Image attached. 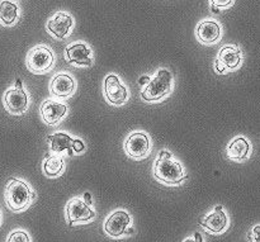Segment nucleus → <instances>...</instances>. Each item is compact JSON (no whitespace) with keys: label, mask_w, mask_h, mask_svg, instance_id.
I'll return each instance as SVG.
<instances>
[{"label":"nucleus","mask_w":260,"mask_h":242,"mask_svg":"<svg viewBox=\"0 0 260 242\" xmlns=\"http://www.w3.org/2000/svg\"><path fill=\"white\" fill-rule=\"evenodd\" d=\"M152 174L157 182L167 185H179L187 179L182 164L173 159L172 152L162 150L152 166Z\"/></svg>","instance_id":"nucleus-1"},{"label":"nucleus","mask_w":260,"mask_h":242,"mask_svg":"<svg viewBox=\"0 0 260 242\" xmlns=\"http://www.w3.org/2000/svg\"><path fill=\"white\" fill-rule=\"evenodd\" d=\"M36 193L25 182L15 178H10L5 185V204L12 212L19 213L27 210L33 203Z\"/></svg>","instance_id":"nucleus-2"},{"label":"nucleus","mask_w":260,"mask_h":242,"mask_svg":"<svg viewBox=\"0 0 260 242\" xmlns=\"http://www.w3.org/2000/svg\"><path fill=\"white\" fill-rule=\"evenodd\" d=\"M173 90V75L167 68L157 70L156 75L142 89L141 99L149 103H157L167 98Z\"/></svg>","instance_id":"nucleus-3"},{"label":"nucleus","mask_w":260,"mask_h":242,"mask_svg":"<svg viewBox=\"0 0 260 242\" xmlns=\"http://www.w3.org/2000/svg\"><path fill=\"white\" fill-rule=\"evenodd\" d=\"M27 67L33 74H46L55 63V55L52 50L45 45L33 47L27 55Z\"/></svg>","instance_id":"nucleus-4"},{"label":"nucleus","mask_w":260,"mask_h":242,"mask_svg":"<svg viewBox=\"0 0 260 242\" xmlns=\"http://www.w3.org/2000/svg\"><path fill=\"white\" fill-rule=\"evenodd\" d=\"M4 107L10 114H23L29 107V96L23 88L20 79L17 78L15 85L8 89L4 94Z\"/></svg>","instance_id":"nucleus-5"},{"label":"nucleus","mask_w":260,"mask_h":242,"mask_svg":"<svg viewBox=\"0 0 260 242\" xmlns=\"http://www.w3.org/2000/svg\"><path fill=\"white\" fill-rule=\"evenodd\" d=\"M124 152L134 160H142L151 151V141L146 132L135 131L127 136L123 144Z\"/></svg>","instance_id":"nucleus-6"},{"label":"nucleus","mask_w":260,"mask_h":242,"mask_svg":"<svg viewBox=\"0 0 260 242\" xmlns=\"http://www.w3.org/2000/svg\"><path fill=\"white\" fill-rule=\"evenodd\" d=\"M95 211L81 198H73L66 204V220L70 226L75 223H89L95 220Z\"/></svg>","instance_id":"nucleus-7"},{"label":"nucleus","mask_w":260,"mask_h":242,"mask_svg":"<svg viewBox=\"0 0 260 242\" xmlns=\"http://www.w3.org/2000/svg\"><path fill=\"white\" fill-rule=\"evenodd\" d=\"M103 93L108 103L116 107L126 104L129 98V91L121 83V79L114 74H111L104 79Z\"/></svg>","instance_id":"nucleus-8"},{"label":"nucleus","mask_w":260,"mask_h":242,"mask_svg":"<svg viewBox=\"0 0 260 242\" xmlns=\"http://www.w3.org/2000/svg\"><path fill=\"white\" fill-rule=\"evenodd\" d=\"M243 62L241 51L236 46H223L215 60V70L218 74H226L236 70Z\"/></svg>","instance_id":"nucleus-9"},{"label":"nucleus","mask_w":260,"mask_h":242,"mask_svg":"<svg viewBox=\"0 0 260 242\" xmlns=\"http://www.w3.org/2000/svg\"><path fill=\"white\" fill-rule=\"evenodd\" d=\"M131 226V216L123 210L112 213L104 222V232L113 238H119L127 235V230Z\"/></svg>","instance_id":"nucleus-10"},{"label":"nucleus","mask_w":260,"mask_h":242,"mask_svg":"<svg viewBox=\"0 0 260 242\" xmlns=\"http://www.w3.org/2000/svg\"><path fill=\"white\" fill-rule=\"evenodd\" d=\"M66 62L74 66H88L93 65V51L85 42H75L65 48L63 53Z\"/></svg>","instance_id":"nucleus-11"},{"label":"nucleus","mask_w":260,"mask_h":242,"mask_svg":"<svg viewBox=\"0 0 260 242\" xmlns=\"http://www.w3.org/2000/svg\"><path fill=\"white\" fill-rule=\"evenodd\" d=\"M47 32L56 40L63 41L70 36L74 27V19L69 13L57 12L47 22Z\"/></svg>","instance_id":"nucleus-12"},{"label":"nucleus","mask_w":260,"mask_h":242,"mask_svg":"<svg viewBox=\"0 0 260 242\" xmlns=\"http://www.w3.org/2000/svg\"><path fill=\"white\" fill-rule=\"evenodd\" d=\"M68 106L53 99H46L40 109L41 118L48 126H56L68 114Z\"/></svg>","instance_id":"nucleus-13"},{"label":"nucleus","mask_w":260,"mask_h":242,"mask_svg":"<svg viewBox=\"0 0 260 242\" xmlns=\"http://www.w3.org/2000/svg\"><path fill=\"white\" fill-rule=\"evenodd\" d=\"M76 83L71 75L66 73H60L51 80L50 91L53 98L69 99L75 93Z\"/></svg>","instance_id":"nucleus-14"},{"label":"nucleus","mask_w":260,"mask_h":242,"mask_svg":"<svg viewBox=\"0 0 260 242\" xmlns=\"http://www.w3.org/2000/svg\"><path fill=\"white\" fill-rule=\"evenodd\" d=\"M221 36H222L221 25L213 19L202 20L198 23L197 28H196V37L202 45H215L220 41Z\"/></svg>","instance_id":"nucleus-15"},{"label":"nucleus","mask_w":260,"mask_h":242,"mask_svg":"<svg viewBox=\"0 0 260 242\" xmlns=\"http://www.w3.org/2000/svg\"><path fill=\"white\" fill-rule=\"evenodd\" d=\"M201 226L213 235H220L225 232L229 226V220L226 213L223 212L222 205H217L212 213L206 216L201 222Z\"/></svg>","instance_id":"nucleus-16"},{"label":"nucleus","mask_w":260,"mask_h":242,"mask_svg":"<svg viewBox=\"0 0 260 242\" xmlns=\"http://www.w3.org/2000/svg\"><path fill=\"white\" fill-rule=\"evenodd\" d=\"M251 152V146L245 137H235L226 147V155L231 161L243 162L249 159Z\"/></svg>","instance_id":"nucleus-17"},{"label":"nucleus","mask_w":260,"mask_h":242,"mask_svg":"<svg viewBox=\"0 0 260 242\" xmlns=\"http://www.w3.org/2000/svg\"><path fill=\"white\" fill-rule=\"evenodd\" d=\"M47 142H50V151L53 154H68L69 156L74 155V139L65 132L50 134Z\"/></svg>","instance_id":"nucleus-18"},{"label":"nucleus","mask_w":260,"mask_h":242,"mask_svg":"<svg viewBox=\"0 0 260 242\" xmlns=\"http://www.w3.org/2000/svg\"><path fill=\"white\" fill-rule=\"evenodd\" d=\"M42 169L46 177L48 178L60 177V175L63 172V169H65V161H63V157L61 156L60 154L47 155L46 159L43 160Z\"/></svg>","instance_id":"nucleus-19"},{"label":"nucleus","mask_w":260,"mask_h":242,"mask_svg":"<svg viewBox=\"0 0 260 242\" xmlns=\"http://www.w3.org/2000/svg\"><path fill=\"white\" fill-rule=\"evenodd\" d=\"M18 18H19L18 5L10 0H2L0 2V24L10 27L17 23Z\"/></svg>","instance_id":"nucleus-20"},{"label":"nucleus","mask_w":260,"mask_h":242,"mask_svg":"<svg viewBox=\"0 0 260 242\" xmlns=\"http://www.w3.org/2000/svg\"><path fill=\"white\" fill-rule=\"evenodd\" d=\"M7 242H30V237L25 231L15 230L9 233Z\"/></svg>","instance_id":"nucleus-21"},{"label":"nucleus","mask_w":260,"mask_h":242,"mask_svg":"<svg viewBox=\"0 0 260 242\" xmlns=\"http://www.w3.org/2000/svg\"><path fill=\"white\" fill-rule=\"evenodd\" d=\"M235 0H210L211 8H212V12L218 13L220 9H226V8H230L234 4Z\"/></svg>","instance_id":"nucleus-22"},{"label":"nucleus","mask_w":260,"mask_h":242,"mask_svg":"<svg viewBox=\"0 0 260 242\" xmlns=\"http://www.w3.org/2000/svg\"><path fill=\"white\" fill-rule=\"evenodd\" d=\"M74 154H81V152L85 150V145H84V142L81 141L80 139L78 140H74Z\"/></svg>","instance_id":"nucleus-23"},{"label":"nucleus","mask_w":260,"mask_h":242,"mask_svg":"<svg viewBox=\"0 0 260 242\" xmlns=\"http://www.w3.org/2000/svg\"><path fill=\"white\" fill-rule=\"evenodd\" d=\"M250 238L253 240V242H260V226H255L251 231Z\"/></svg>","instance_id":"nucleus-24"},{"label":"nucleus","mask_w":260,"mask_h":242,"mask_svg":"<svg viewBox=\"0 0 260 242\" xmlns=\"http://www.w3.org/2000/svg\"><path fill=\"white\" fill-rule=\"evenodd\" d=\"M147 81H150V78H147V76H142V78L140 79V84H141V85L146 84Z\"/></svg>","instance_id":"nucleus-25"},{"label":"nucleus","mask_w":260,"mask_h":242,"mask_svg":"<svg viewBox=\"0 0 260 242\" xmlns=\"http://www.w3.org/2000/svg\"><path fill=\"white\" fill-rule=\"evenodd\" d=\"M194 240L197 241V242H202V236H201L200 233H196V236H194Z\"/></svg>","instance_id":"nucleus-26"},{"label":"nucleus","mask_w":260,"mask_h":242,"mask_svg":"<svg viewBox=\"0 0 260 242\" xmlns=\"http://www.w3.org/2000/svg\"><path fill=\"white\" fill-rule=\"evenodd\" d=\"M183 242H197L194 240V238H187V240H184Z\"/></svg>","instance_id":"nucleus-27"},{"label":"nucleus","mask_w":260,"mask_h":242,"mask_svg":"<svg viewBox=\"0 0 260 242\" xmlns=\"http://www.w3.org/2000/svg\"><path fill=\"white\" fill-rule=\"evenodd\" d=\"M0 225H2V213H0Z\"/></svg>","instance_id":"nucleus-28"}]
</instances>
